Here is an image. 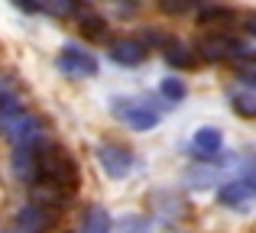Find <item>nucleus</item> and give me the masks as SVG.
I'll return each instance as SVG.
<instances>
[{
    "instance_id": "7",
    "label": "nucleus",
    "mask_w": 256,
    "mask_h": 233,
    "mask_svg": "<svg viewBox=\"0 0 256 233\" xmlns=\"http://www.w3.org/2000/svg\"><path fill=\"white\" fill-rule=\"evenodd\" d=\"M256 201V178H234V182H224L218 188V204L230 211H246V204Z\"/></svg>"
},
{
    "instance_id": "1",
    "label": "nucleus",
    "mask_w": 256,
    "mask_h": 233,
    "mask_svg": "<svg viewBox=\"0 0 256 233\" xmlns=\"http://www.w3.org/2000/svg\"><path fill=\"white\" fill-rule=\"evenodd\" d=\"M194 55L201 62H237V58H256V49H250L244 39L230 36V32H208L198 39Z\"/></svg>"
},
{
    "instance_id": "11",
    "label": "nucleus",
    "mask_w": 256,
    "mask_h": 233,
    "mask_svg": "<svg viewBox=\"0 0 256 233\" xmlns=\"http://www.w3.org/2000/svg\"><path fill=\"white\" fill-rule=\"evenodd\" d=\"M237 19V13L230 10V6H201L198 10V23L201 26H211V29H218V26H227V23H234Z\"/></svg>"
},
{
    "instance_id": "5",
    "label": "nucleus",
    "mask_w": 256,
    "mask_h": 233,
    "mask_svg": "<svg viewBox=\"0 0 256 233\" xmlns=\"http://www.w3.org/2000/svg\"><path fill=\"white\" fill-rule=\"evenodd\" d=\"M56 65H58V71H62L65 78H75V81H82V78H94L98 68H100L94 52L82 49V45H72V42H65L62 49H58Z\"/></svg>"
},
{
    "instance_id": "4",
    "label": "nucleus",
    "mask_w": 256,
    "mask_h": 233,
    "mask_svg": "<svg viewBox=\"0 0 256 233\" xmlns=\"http://www.w3.org/2000/svg\"><path fill=\"white\" fill-rule=\"evenodd\" d=\"M188 152H192V159H198L204 165H234L237 162L234 152H227V159H220L224 156V133L218 126H198L192 143H188Z\"/></svg>"
},
{
    "instance_id": "3",
    "label": "nucleus",
    "mask_w": 256,
    "mask_h": 233,
    "mask_svg": "<svg viewBox=\"0 0 256 233\" xmlns=\"http://www.w3.org/2000/svg\"><path fill=\"white\" fill-rule=\"evenodd\" d=\"M94 159H98V165L104 169V175L114 178V182L126 178L133 169H136V156H133V149L124 146V143H117V139H100V143L94 146Z\"/></svg>"
},
{
    "instance_id": "9",
    "label": "nucleus",
    "mask_w": 256,
    "mask_h": 233,
    "mask_svg": "<svg viewBox=\"0 0 256 233\" xmlns=\"http://www.w3.org/2000/svg\"><path fill=\"white\" fill-rule=\"evenodd\" d=\"M227 101H230V110L237 117H244V120H256V94L253 91H246V88H230V94H227Z\"/></svg>"
},
{
    "instance_id": "12",
    "label": "nucleus",
    "mask_w": 256,
    "mask_h": 233,
    "mask_svg": "<svg viewBox=\"0 0 256 233\" xmlns=\"http://www.w3.org/2000/svg\"><path fill=\"white\" fill-rule=\"evenodd\" d=\"M159 97H162V101H169L172 107H178V104L188 97V84L182 81L178 75H169V78H162V81H159Z\"/></svg>"
},
{
    "instance_id": "15",
    "label": "nucleus",
    "mask_w": 256,
    "mask_h": 233,
    "mask_svg": "<svg viewBox=\"0 0 256 233\" xmlns=\"http://www.w3.org/2000/svg\"><path fill=\"white\" fill-rule=\"evenodd\" d=\"M237 81H240V88L256 94V71H237Z\"/></svg>"
},
{
    "instance_id": "2",
    "label": "nucleus",
    "mask_w": 256,
    "mask_h": 233,
    "mask_svg": "<svg viewBox=\"0 0 256 233\" xmlns=\"http://www.w3.org/2000/svg\"><path fill=\"white\" fill-rule=\"evenodd\" d=\"M110 114L124 126H130L133 133H150V130H156L159 120H162V114H159L150 101H143V97H114Z\"/></svg>"
},
{
    "instance_id": "6",
    "label": "nucleus",
    "mask_w": 256,
    "mask_h": 233,
    "mask_svg": "<svg viewBox=\"0 0 256 233\" xmlns=\"http://www.w3.org/2000/svg\"><path fill=\"white\" fill-rule=\"evenodd\" d=\"M107 55H110L114 65L136 68V65L146 62V55H150V45H146L140 36H120V39H110V45H107Z\"/></svg>"
},
{
    "instance_id": "8",
    "label": "nucleus",
    "mask_w": 256,
    "mask_h": 233,
    "mask_svg": "<svg viewBox=\"0 0 256 233\" xmlns=\"http://www.w3.org/2000/svg\"><path fill=\"white\" fill-rule=\"evenodd\" d=\"M78 32H82L88 42H107L110 45V23H107L100 13L88 10V6L78 13Z\"/></svg>"
},
{
    "instance_id": "10",
    "label": "nucleus",
    "mask_w": 256,
    "mask_h": 233,
    "mask_svg": "<svg viewBox=\"0 0 256 233\" xmlns=\"http://www.w3.org/2000/svg\"><path fill=\"white\" fill-rule=\"evenodd\" d=\"M82 233H114V221L107 214V208H100V204L88 208L82 221Z\"/></svg>"
},
{
    "instance_id": "16",
    "label": "nucleus",
    "mask_w": 256,
    "mask_h": 233,
    "mask_svg": "<svg viewBox=\"0 0 256 233\" xmlns=\"http://www.w3.org/2000/svg\"><path fill=\"white\" fill-rule=\"evenodd\" d=\"M0 91H4V88H0Z\"/></svg>"
},
{
    "instance_id": "14",
    "label": "nucleus",
    "mask_w": 256,
    "mask_h": 233,
    "mask_svg": "<svg viewBox=\"0 0 256 233\" xmlns=\"http://www.w3.org/2000/svg\"><path fill=\"white\" fill-rule=\"evenodd\" d=\"M114 233H152V221L146 214H124L114 224Z\"/></svg>"
},
{
    "instance_id": "13",
    "label": "nucleus",
    "mask_w": 256,
    "mask_h": 233,
    "mask_svg": "<svg viewBox=\"0 0 256 233\" xmlns=\"http://www.w3.org/2000/svg\"><path fill=\"white\" fill-rule=\"evenodd\" d=\"M166 62L172 65L175 71H188V68H194V65H198V55H194L192 49H185V45H169V49H166Z\"/></svg>"
}]
</instances>
